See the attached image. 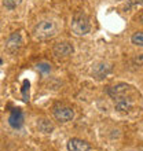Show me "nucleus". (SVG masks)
Masks as SVG:
<instances>
[{"label":"nucleus","instance_id":"nucleus-1","mask_svg":"<svg viewBox=\"0 0 143 151\" xmlns=\"http://www.w3.org/2000/svg\"><path fill=\"white\" fill-rule=\"evenodd\" d=\"M56 35V26L52 21H41L33 29V36L39 40H48Z\"/></svg>","mask_w":143,"mask_h":151},{"label":"nucleus","instance_id":"nucleus-2","mask_svg":"<svg viewBox=\"0 0 143 151\" xmlns=\"http://www.w3.org/2000/svg\"><path fill=\"white\" fill-rule=\"evenodd\" d=\"M91 30V24H90V18L85 14L80 12L76 14L73 21H72V32L76 36H84Z\"/></svg>","mask_w":143,"mask_h":151},{"label":"nucleus","instance_id":"nucleus-3","mask_svg":"<svg viewBox=\"0 0 143 151\" xmlns=\"http://www.w3.org/2000/svg\"><path fill=\"white\" fill-rule=\"evenodd\" d=\"M54 117H55L56 121H59V122H68V121L73 119L74 111H73L70 107H66V106H56V107L54 109Z\"/></svg>","mask_w":143,"mask_h":151},{"label":"nucleus","instance_id":"nucleus-4","mask_svg":"<svg viewBox=\"0 0 143 151\" xmlns=\"http://www.w3.org/2000/svg\"><path fill=\"white\" fill-rule=\"evenodd\" d=\"M132 89L131 85H128V84H124V83H120L117 84V85H114V87L109 88V91H107V93L113 98V99H118V98H123V96L127 95V92H129Z\"/></svg>","mask_w":143,"mask_h":151},{"label":"nucleus","instance_id":"nucleus-5","mask_svg":"<svg viewBox=\"0 0 143 151\" xmlns=\"http://www.w3.org/2000/svg\"><path fill=\"white\" fill-rule=\"evenodd\" d=\"M52 52H54V55L58 56V58H66V56L73 54V47H72L69 43H59V44H55V45H54Z\"/></svg>","mask_w":143,"mask_h":151},{"label":"nucleus","instance_id":"nucleus-6","mask_svg":"<svg viewBox=\"0 0 143 151\" xmlns=\"http://www.w3.org/2000/svg\"><path fill=\"white\" fill-rule=\"evenodd\" d=\"M8 122L12 128L15 129H20L22 125H24V114H22V110L21 109H12L11 114H10V118H8Z\"/></svg>","mask_w":143,"mask_h":151},{"label":"nucleus","instance_id":"nucleus-7","mask_svg":"<svg viewBox=\"0 0 143 151\" xmlns=\"http://www.w3.org/2000/svg\"><path fill=\"white\" fill-rule=\"evenodd\" d=\"M21 45H22V36L20 33H12L7 40V50L11 54H14V52H17L20 50Z\"/></svg>","mask_w":143,"mask_h":151},{"label":"nucleus","instance_id":"nucleus-8","mask_svg":"<svg viewBox=\"0 0 143 151\" xmlns=\"http://www.w3.org/2000/svg\"><path fill=\"white\" fill-rule=\"evenodd\" d=\"M68 150L69 151H88L90 150V144L80 139H70L68 143Z\"/></svg>","mask_w":143,"mask_h":151},{"label":"nucleus","instance_id":"nucleus-9","mask_svg":"<svg viewBox=\"0 0 143 151\" xmlns=\"http://www.w3.org/2000/svg\"><path fill=\"white\" fill-rule=\"evenodd\" d=\"M132 109V100L127 96L116 99V110L117 111H129Z\"/></svg>","mask_w":143,"mask_h":151},{"label":"nucleus","instance_id":"nucleus-10","mask_svg":"<svg viewBox=\"0 0 143 151\" xmlns=\"http://www.w3.org/2000/svg\"><path fill=\"white\" fill-rule=\"evenodd\" d=\"M29 88H30V83H29L28 80H24V83H22V99L24 102H29Z\"/></svg>","mask_w":143,"mask_h":151},{"label":"nucleus","instance_id":"nucleus-11","mask_svg":"<svg viewBox=\"0 0 143 151\" xmlns=\"http://www.w3.org/2000/svg\"><path fill=\"white\" fill-rule=\"evenodd\" d=\"M39 129L41 132H44V133H50V132L54 129V127L48 122L47 119H41V121L39 122Z\"/></svg>","mask_w":143,"mask_h":151},{"label":"nucleus","instance_id":"nucleus-12","mask_svg":"<svg viewBox=\"0 0 143 151\" xmlns=\"http://www.w3.org/2000/svg\"><path fill=\"white\" fill-rule=\"evenodd\" d=\"M21 3H22V0H3L4 7L8 8V10H14V8H17Z\"/></svg>","mask_w":143,"mask_h":151},{"label":"nucleus","instance_id":"nucleus-13","mask_svg":"<svg viewBox=\"0 0 143 151\" xmlns=\"http://www.w3.org/2000/svg\"><path fill=\"white\" fill-rule=\"evenodd\" d=\"M131 41H132V44H135V45H139V47H142V45H143V33L142 32L135 33V35L132 36Z\"/></svg>","mask_w":143,"mask_h":151},{"label":"nucleus","instance_id":"nucleus-14","mask_svg":"<svg viewBox=\"0 0 143 151\" xmlns=\"http://www.w3.org/2000/svg\"><path fill=\"white\" fill-rule=\"evenodd\" d=\"M37 69H39L41 73H48L50 70H51V66L48 63H39L37 65Z\"/></svg>","mask_w":143,"mask_h":151},{"label":"nucleus","instance_id":"nucleus-15","mask_svg":"<svg viewBox=\"0 0 143 151\" xmlns=\"http://www.w3.org/2000/svg\"><path fill=\"white\" fill-rule=\"evenodd\" d=\"M0 63H1V59H0Z\"/></svg>","mask_w":143,"mask_h":151}]
</instances>
